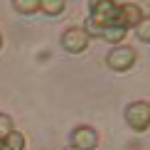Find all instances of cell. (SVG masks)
<instances>
[{
  "label": "cell",
  "mask_w": 150,
  "mask_h": 150,
  "mask_svg": "<svg viewBox=\"0 0 150 150\" xmlns=\"http://www.w3.org/2000/svg\"><path fill=\"white\" fill-rule=\"evenodd\" d=\"M89 8H91V17L89 22H86V32L89 37H98L101 35L103 27H108V25L116 22V12H118V5L113 0H89Z\"/></svg>",
  "instance_id": "cell-1"
},
{
  "label": "cell",
  "mask_w": 150,
  "mask_h": 150,
  "mask_svg": "<svg viewBox=\"0 0 150 150\" xmlns=\"http://www.w3.org/2000/svg\"><path fill=\"white\" fill-rule=\"evenodd\" d=\"M126 123L135 133L150 128V101H133L126 106Z\"/></svg>",
  "instance_id": "cell-2"
},
{
  "label": "cell",
  "mask_w": 150,
  "mask_h": 150,
  "mask_svg": "<svg viewBox=\"0 0 150 150\" xmlns=\"http://www.w3.org/2000/svg\"><path fill=\"white\" fill-rule=\"evenodd\" d=\"M135 59H138V52H135L133 47H126V45H118V47H113L108 54H106V64H108V69H113V71L133 69Z\"/></svg>",
  "instance_id": "cell-3"
},
{
  "label": "cell",
  "mask_w": 150,
  "mask_h": 150,
  "mask_svg": "<svg viewBox=\"0 0 150 150\" xmlns=\"http://www.w3.org/2000/svg\"><path fill=\"white\" fill-rule=\"evenodd\" d=\"M89 42H91V37H89V32H86L84 27H69V30H64V35H62V47H64L69 54L86 52Z\"/></svg>",
  "instance_id": "cell-4"
},
{
  "label": "cell",
  "mask_w": 150,
  "mask_h": 150,
  "mask_svg": "<svg viewBox=\"0 0 150 150\" xmlns=\"http://www.w3.org/2000/svg\"><path fill=\"white\" fill-rule=\"evenodd\" d=\"M143 17H145V15H143V8H140V5H135V3H123V5H118L116 25H121L123 30H130V27L135 30V25H138Z\"/></svg>",
  "instance_id": "cell-5"
},
{
  "label": "cell",
  "mask_w": 150,
  "mask_h": 150,
  "mask_svg": "<svg viewBox=\"0 0 150 150\" xmlns=\"http://www.w3.org/2000/svg\"><path fill=\"white\" fill-rule=\"evenodd\" d=\"M71 145L79 150H96L98 148V133L91 126H76L71 130Z\"/></svg>",
  "instance_id": "cell-6"
},
{
  "label": "cell",
  "mask_w": 150,
  "mask_h": 150,
  "mask_svg": "<svg viewBox=\"0 0 150 150\" xmlns=\"http://www.w3.org/2000/svg\"><path fill=\"white\" fill-rule=\"evenodd\" d=\"M126 35H128V30H123L121 25H116V22H113V25H108V27H103L98 37H101L103 42H108V45L118 47V45H121L123 40H126Z\"/></svg>",
  "instance_id": "cell-7"
},
{
  "label": "cell",
  "mask_w": 150,
  "mask_h": 150,
  "mask_svg": "<svg viewBox=\"0 0 150 150\" xmlns=\"http://www.w3.org/2000/svg\"><path fill=\"white\" fill-rule=\"evenodd\" d=\"M64 0H40V12H45L47 17H57L64 12Z\"/></svg>",
  "instance_id": "cell-8"
},
{
  "label": "cell",
  "mask_w": 150,
  "mask_h": 150,
  "mask_svg": "<svg viewBox=\"0 0 150 150\" xmlns=\"http://www.w3.org/2000/svg\"><path fill=\"white\" fill-rule=\"evenodd\" d=\"M12 8L20 15H35L40 12V0H12Z\"/></svg>",
  "instance_id": "cell-9"
},
{
  "label": "cell",
  "mask_w": 150,
  "mask_h": 150,
  "mask_svg": "<svg viewBox=\"0 0 150 150\" xmlns=\"http://www.w3.org/2000/svg\"><path fill=\"white\" fill-rule=\"evenodd\" d=\"M8 150H25V135L20 133V130H12V133H8V138L0 140Z\"/></svg>",
  "instance_id": "cell-10"
},
{
  "label": "cell",
  "mask_w": 150,
  "mask_h": 150,
  "mask_svg": "<svg viewBox=\"0 0 150 150\" xmlns=\"http://www.w3.org/2000/svg\"><path fill=\"white\" fill-rule=\"evenodd\" d=\"M135 35H138L140 42H150V17H143V20L135 25Z\"/></svg>",
  "instance_id": "cell-11"
},
{
  "label": "cell",
  "mask_w": 150,
  "mask_h": 150,
  "mask_svg": "<svg viewBox=\"0 0 150 150\" xmlns=\"http://www.w3.org/2000/svg\"><path fill=\"white\" fill-rule=\"evenodd\" d=\"M15 130V123H12V118L8 113H0V140L8 138V133Z\"/></svg>",
  "instance_id": "cell-12"
},
{
  "label": "cell",
  "mask_w": 150,
  "mask_h": 150,
  "mask_svg": "<svg viewBox=\"0 0 150 150\" xmlns=\"http://www.w3.org/2000/svg\"><path fill=\"white\" fill-rule=\"evenodd\" d=\"M64 150H79V148H74V145H67V148H64Z\"/></svg>",
  "instance_id": "cell-13"
},
{
  "label": "cell",
  "mask_w": 150,
  "mask_h": 150,
  "mask_svg": "<svg viewBox=\"0 0 150 150\" xmlns=\"http://www.w3.org/2000/svg\"><path fill=\"white\" fill-rule=\"evenodd\" d=\"M0 49H3V35H0Z\"/></svg>",
  "instance_id": "cell-14"
},
{
  "label": "cell",
  "mask_w": 150,
  "mask_h": 150,
  "mask_svg": "<svg viewBox=\"0 0 150 150\" xmlns=\"http://www.w3.org/2000/svg\"><path fill=\"white\" fill-rule=\"evenodd\" d=\"M0 150H8V148H5V145H3V143H0Z\"/></svg>",
  "instance_id": "cell-15"
}]
</instances>
